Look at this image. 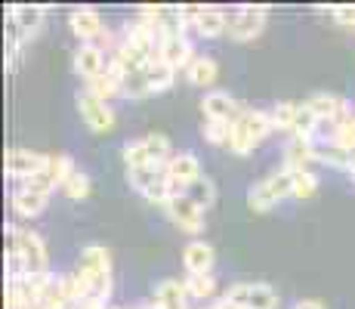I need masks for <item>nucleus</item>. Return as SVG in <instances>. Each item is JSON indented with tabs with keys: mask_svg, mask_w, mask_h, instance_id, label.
<instances>
[{
	"mask_svg": "<svg viewBox=\"0 0 355 309\" xmlns=\"http://www.w3.org/2000/svg\"><path fill=\"white\" fill-rule=\"evenodd\" d=\"M78 300L105 309L112 297V253L102 244H87L78 257V269L71 272Z\"/></svg>",
	"mask_w": 355,
	"mask_h": 309,
	"instance_id": "f257e3e1",
	"label": "nucleus"
},
{
	"mask_svg": "<svg viewBox=\"0 0 355 309\" xmlns=\"http://www.w3.org/2000/svg\"><path fill=\"white\" fill-rule=\"evenodd\" d=\"M272 118L269 112H259V108H241V115L232 124V136H229V152L244 158L250 155L266 136L272 133Z\"/></svg>",
	"mask_w": 355,
	"mask_h": 309,
	"instance_id": "f03ea898",
	"label": "nucleus"
},
{
	"mask_svg": "<svg viewBox=\"0 0 355 309\" xmlns=\"http://www.w3.org/2000/svg\"><path fill=\"white\" fill-rule=\"evenodd\" d=\"M6 251L19 253L25 260V269L28 276H40V272H50V257H46V244L37 232L25 229V226L10 223L6 226Z\"/></svg>",
	"mask_w": 355,
	"mask_h": 309,
	"instance_id": "7ed1b4c3",
	"label": "nucleus"
},
{
	"mask_svg": "<svg viewBox=\"0 0 355 309\" xmlns=\"http://www.w3.org/2000/svg\"><path fill=\"white\" fill-rule=\"evenodd\" d=\"M170 158H173V152H170V140L164 133H148V136H142V140H133L124 146L127 170L167 167Z\"/></svg>",
	"mask_w": 355,
	"mask_h": 309,
	"instance_id": "20e7f679",
	"label": "nucleus"
},
{
	"mask_svg": "<svg viewBox=\"0 0 355 309\" xmlns=\"http://www.w3.org/2000/svg\"><path fill=\"white\" fill-rule=\"evenodd\" d=\"M293 195V174L291 170H275V174H269L266 180H259L250 185L248 192V208L254 210V214H266V210H272L278 201H284V198Z\"/></svg>",
	"mask_w": 355,
	"mask_h": 309,
	"instance_id": "39448f33",
	"label": "nucleus"
},
{
	"mask_svg": "<svg viewBox=\"0 0 355 309\" xmlns=\"http://www.w3.org/2000/svg\"><path fill=\"white\" fill-rule=\"evenodd\" d=\"M266 12L269 6H235V10H226V34L235 44H248V40L259 37V31L266 28Z\"/></svg>",
	"mask_w": 355,
	"mask_h": 309,
	"instance_id": "423d86ee",
	"label": "nucleus"
},
{
	"mask_svg": "<svg viewBox=\"0 0 355 309\" xmlns=\"http://www.w3.org/2000/svg\"><path fill=\"white\" fill-rule=\"evenodd\" d=\"M226 300L241 309H278V294L263 281H238L226 291Z\"/></svg>",
	"mask_w": 355,
	"mask_h": 309,
	"instance_id": "0eeeda50",
	"label": "nucleus"
},
{
	"mask_svg": "<svg viewBox=\"0 0 355 309\" xmlns=\"http://www.w3.org/2000/svg\"><path fill=\"white\" fill-rule=\"evenodd\" d=\"M46 161H50V155H40V152H31V149H6L3 155V170L6 176H12V180H34V176H40L46 170Z\"/></svg>",
	"mask_w": 355,
	"mask_h": 309,
	"instance_id": "6e6552de",
	"label": "nucleus"
},
{
	"mask_svg": "<svg viewBox=\"0 0 355 309\" xmlns=\"http://www.w3.org/2000/svg\"><path fill=\"white\" fill-rule=\"evenodd\" d=\"M164 210H167L170 223H173L180 232H186V235H201L204 232V210L198 208L186 192L170 198V201L164 204Z\"/></svg>",
	"mask_w": 355,
	"mask_h": 309,
	"instance_id": "1a4fd4ad",
	"label": "nucleus"
},
{
	"mask_svg": "<svg viewBox=\"0 0 355 309\" xmlns=\"http://www.w3.org/2000/svg\"><path fill=\"white\" fill-rule=\"evenodd\" d=\"M78 112H80V118H84V124L93 130V133H108V130H114L112 106L96 99L93 93H87V90L78 93Z\"/></svg>",
	"mask_w": 355,
	"mask_h": 309,
	"instance_id": "9d476101",
	"label": "nucleus"
},
{
	"mask_svg": "<svg viewBox=\"0 0 355 309\" xmlns=\"http://www.w3.org/2000/svg\"><path fill=\"white\" fill-rule=\"evenodd\" d=\"M201 161L195 152H180L167 161V180L173 185V195H182L195 180H201Z\"/></svg>",
	"mask_w": 355,
	"mask_h": 309,
	"instance_id": "9b49d317",
	"label": "nucleus"
},
{
	"mask_svg": "<svg viewBox=\"0 0 355 309\" xmlns=\"http://www.w3.org/2000/svg\"><path fill=\"white\" fill-rule=\"evenodd\" d=\"M189 28L201 37H220L226 34V10L220 6H186Z\"/></svg>",
	"mask_w": 355,
	"mask_h": 309,
	"instance_id": "f8f14e48",
	"label": "nucleus"
},
{
	"mask_svg": "<svg viewBox=\"0 0 355 309\" xmlns=\"http://www.w3.org/2000/svg\"><path fill=\"white\" fill-rule=\"evenodd\" d=\"M68 25H71V34L80 44H99V37L105 34V25H102L96 6H74L71 16H68Z\"/></svg>",
	"mask_w": 355,
	"mask_h": 309,
	"instance_id": "ddd939ff",
	"label": "nucleus"
},
{
	"mask_svg": "<svg viewBox=\"0 0 355 309\" xmlns=\"http://www.w3.org/2000/svg\"><path fill=\"white\" fill-rule=\"evenodd\" d=\"M214 263H216V251L210 242L204 238H192L182 247V266L189 276H214Z\"/></svg>",
	"mask_w": 355,
	"mask_h": 309,
	"instance_id": "4468645a",
	"label": "nucleus"
},
{
	"mask_svg": "<svg viewBox=\"0 0 355 309\" xmlns=\"http://www.w3.org/2000/svg\"><path fill=\"white\" fill-rule=\"evenodd\" d=\"M74 72L84 81H93L108 72V53L102 44H78L74 50Z\"/></svg>",
	"mask_w": 355,
	"mask_h": 309,
	"instance_id": "2eb2a0df",
	"label": "nucleus"
},
{
	"mask_svg": "<svg viewBox=\"0 0 355 309\" xmlns=\"http://www.w3.org/2000/svg\"><path fill=\"white\" fill-rule=\"evenodd\" d=\"M44 12H46V6H37V3H12L10 10H6V19L16 25L19 37H22V44H25V40H31L34 34L40 31Z\"/></svg>",
	"mask_w": 355,
	"mask_h": 309,
	"instance_id": "dca6fc26",
	"label": "nucleus"
},
{
	"mask_svg": "<svg viewBox=\"0 0 355 309\" xmlns=\"http://www.w3.org/2000/svg\"><path fill=\"white\" fill-rule=\"evenodd\" d=\"M198 56L192 40L186 37V34H167V37H161V47H158V59H164L167 65H173L176 72L180 68H189L192 65V59Z\"/></svg>",
	"mask_w": 355,
	"mask_h": 309,
	"instance_id": "f3484780",
	"label": "nucleus"
},
{
	"mask_svg": "<svg viewBox=\"0 0 355 309\" xmlns=\"http://www.w3.org/2000/svg\"><path fill=\"white\" fill-rule=\"evenodd\" d=\"M201 112L204 121H235L241 115V106L226 90H207L201 99Z\"/></svg>",
	"mask_w": 355,
	"mask_h": 309,
	"instance_id": "a211bd4d",
	"label": "nucleus"
},
{
	"mask_svg": "<svg viewBox=\"0 0 355 309\" xmlns=\"http://www.w3.org/2000/svg\"><path fill=\"white\" fill-rule=\"evenodd\" d=\"M312 161H315V140L291 136V140L284 142V170L300 174V170H309Z\"/></svg>",
	"mask_w": 355,
	"mask_h": 309,
	"instance_id": "6ab92c4d",
	"label": "nucleus"
},
{
	"mask_svg": "<svg viewBox=\"0 0 355 309\" xmlns=\"http://www.w3.org/2000/svg\"><path fill=\"white\" fill-rule=\"evenodd\" d=\"M306 108H309L318 121H331V124L349 112L346 99L343 96H337V93H312L309 99H306Z\"/></svg>",
	"mask_w": 355,
	"mask_h": 309,
	"instance_id": "aec40b11",
	"label": "nucleus"
},
{
	"mask_svg": "<svg viewBox=\"0 0 355 309\" xmlns=\"http://www.w3.org/2000/svg\"><path fill=\"white\" fill-rule=\"evenodd\" d=\"M10 204H12V210H16L19 217L34 219V217H40L46 210V204H50V195H40V192H31V189H22V185H19V189L12 192Z\"/></svg>",
	"mask_w": 355,
	"mask_h": 309,
	"instance_id": "412c9836",
	"label": "nucleus"
},
{
	"mask_svg": "<svg viewBox=\"0 0 355 309\" xmlns=\"http://www.w3.org/2000/svg\"><path fill=\"white\" fill-rule=\"evenodd\" d=\"M220 78V65L214 56H195L192 65L186 68V81L192 87H214Z\"/></svg>",
	"mask_w": 355,
	"mask_h": 309,
	"instance_id": "4be33fe9",
	"label": "nucleus"
},
{
	"mask_svg": "<svg viewBox=\"0 0 355 309\" xmlns=\"http://www.w3.org/2000/svg\"><path fill=\"white\" fill-rule=\"evenodd\" d=\"M146 78H148V90H152V93H164V90H170V87H173L176 68L167 65L164 59H152L146 65Z\"/></svg>",
	"mask_w": 355,
	"mask_h": 309,
	"instance_id": "5701e85b",
	"label": "nucleus"
},
{
	"mask_svg": "<svg viewBox=\"0 0 355 309\" xmlns=\"http://www.w3.org/2000/svg\"><path fill=\"white\" fill-rule=\"evenodd\" d=\"M315 161H318V164H331V167H343V170H349L352 152H346V149H343V146H337L334 140H322V142L315 140Z\"/></svg>",
	"mask_w": 355,
	"mask_h": 309,
	"instance_id": "b1692460",
	"label": "nucleus"
},
{
	"mask_svg": "<svg viewBox=\"0 0 355 309\" xmlns=\"http://www.w3.org/2000/svg\"><path fill=\"white\" fill-rule=\"evenodd\" d=\"M337 146H343L346 152L355 155V112L349 108V112L343 115V118L334 121V136H331Z\"/></svg>",
	"mask_w": 355,
	"mask_h": 309,
	"instance_id": "393cba45",
	"label": "nucleus"
},
{
	"mask_svg": "<svg viewBox=\"0 0 355 309\" xmlns=\"http://www.w3.org/2000/svg\"><path fill=\"white\" fill-rule=\"evenodd\" d=\"M297 115H300V102L284 99V102H278V106L272 108L269 118H272V127H275V130L293 133V124H297Z\"/></svg>",
	"mask_w": 355,
	"mask_h": 309,
	"instance_id": "a878e982",
	"label": "nucleus"
},
{
	"mask_svg": "<svg viewBox=\"0 0 355 309\" xmlns=\"http://www.w3.org/2000/svg\"><path fill=\"white\" fill-rule=\"evenodd\" d=\"M84 90L93 93V96H96V99H102V102H108L112 96H121V78H114L112 72H105V74H99V78L87 81Z\"/></svg>",
	"mask_w": 355,
	"mask_h": 309,
	"instance_id": "bb28decb",
	"label": "nucleus"
},
{
	"mask_svg": "<svg viewBox=\"0 0 355 309\" xmlns=\"http://www.w3.org/2000/svg\"><path fill=\"white\" fill-rule=\"evenodd\" d=\"M186 195L192 198V201H195L201 210H210V208H214V201H216V185H214V180L201 176V180H195L192 185H189Z\"/></svg>",
	"mask_w": 355,
	"mask_h": 309,
	"instance_id": "cd10ccee",
	"label": "nucleus"
},
{
	"mask_svg": "<svg viewBox=\"0 0 355 309\" xmlns=\"http://www.w3.org/2000/svg\"><path fill=\"white\" fill-rule=\"evenodd\" d=\"M74 170H78V167H74L71 155H50V161H46V170H44V174L50 176L53 183H56V189H62L65 180L74 174Z\"/></svg>",
	"mask_w": 355,
	"mask_h": 309,
	"instance_id": "c85d7f7f",
	"label": "nucleus"
},
{
	"mask_svg": "<svg viewBox=\"0 0 355 309\" xmlns=\"http://www.w3.org/2000/svg\"><path fill=\"white\" fill-rule=\"evenodd\" d=\"M62 192H65V198H71V201H84V198L93 192V183H90V176H87L84 170H74V174L65 180Z\"/></svg>",
	"mask_w": 355,
	"mask_h": 309,
	"instance_id": "c756f323",
	"label": "nucleus"
},
{
	"mask_svg": "<svg viewBox=\"0 0 355 309\" xmlns=\"http://www.w3.org/2000/svg\"><path fill=\"white\" fill-rule=\"evenodd\" d=\"M186 291L192 300H207L216 294V278L214 276H186Z\"/></svg>",
	"mask_w": 355,
	"mask_h": 309,
	"instance_id": "7c9ffc66",
	"label": "nucleus"
},
{
	"mask_svg": "<svg viewBox=\"0 0 355 309\" xmlns=\"http://www.w3.org/2000/svg\"><path fill=\"white\" fill-rule=\"evenodd\" d=\"M318 192V176L312 174V170H300V174H293V195L297 201H309L312 195Z\"/></svg>",
	"mask_w": 355,
	"mask_h": 309,
	"instance_id": "2f4dec72",
	"label": "nucleus"
},
{
	"mask_svg": "<svg viewBox=\"0 0 355 309\" xmlns=\"http://www.w3.org/2000/svg\"><path fill=\"white\" fill-rule=\"evenodd\" d=\"M148 78H146V68L136 74H127L124 81H121V96H127V99H142V96H148Z\"/></svg>",
	"mask_w": 355,
	"mask_h": 309,
	"instance_id": "473e14b6",
	"label": "nucleus"
},
{
	"mask_svg": "<svg viewBox=\"0 0 355 309\" xmlns=\"http://www.w3.org/2000/svg\"><path fill=\"white\" fill-rule=\"evenodd\" d=\"M232 124L235 121H204V140L210 146H229V136H232Z\"/></svg>",
	"mask_w": 355,
	"mask_h": 309,
	"instance_id": "72a5a7b5",
	"label": "nucleus"
},
{
	"mask_svg": "<svg viewBox=\"0 0 355 309\" xmlns=\"http://www.w3.org/2000/svg\"><path fill=\"white\" fill-rule=\"evenodd\" d=\"M318 121L315 115L306 108V102H300V115H297V124H293V133L291 136H303V140H315V130H318Z\"/></svg>",
	"mask_w": 355,
	"mask_h": 309,
	"instance_id": "f704fd0d",
	"label": "nucleus"
},
{
	"mask_svg": "<svg viewBox=\"0 0 355 309\" xmlns=\"http://www.w3.org/2000/svg\"><path fill=\"white\" fill-rule=\"evenodd\" d=\"M331 12H334V19H337V22L352 25V28H355V6H331Z\"/></svg>",
	"mask_w": 355,
	"mask_h": 309,
	"instance_id": "c9c22d12",
	"label": "nucleus"
},
{
	"mask_svg": "<svg viewBox=\"0 0 355 309\" xmlns=\"http://www.w3.org/2000/svg\"><path fill=\"white\" fill-rule=\"evenodd\" d=\"M293 309H324V303L322 300H297V303H293Z\"/></svg>",
	"mask_w": 355,
	"mask_h": 309,
	"instance_id": "e433bc0d",
	"label": "nucleus"
},
{
	"mask_svg": "<svg viewBox=\"0 0 355 309\" xmlns=\"http://www.w3.org/2000/svg\"><path fill=\"white\" fill-rule=\"evenodd\" d=\"M214 309H241V306H235V303H229V300H226V297H223V300H220V303H216Z\"/></svg>",
	"mask_w": 355,
	"mask_h": 309,
	"instance_id": "4c0bfd02",
	"label": "nucleus"
},
{
	"mask_svg": "<svg viewBox=\"0 0 355 309\" xmlns=\"http://www.w3.org/2000/svg\"><path fill=\"white\" fill-rule=\"evenodd\" d=\"M349 176H352V183H355V155H352V164H349Z\"/></svg>",
	"mask_w": 355,
	"mask_h": 309,
	"instance_id": "58836bf2",
	"label": "nucleus"
},
{
	"mask_svg": "<svg viewBox=\"0 0 355 309\" xmlns=\"http://www.w3.org/2000/svg\"><path fill=\"white\" fill-rule=\"evenodd\" d=\"M105 309H118V306H105Z\"/></svg>",
	"mask_w": 355,
	"mask_h": 309,
	"instance_id": "ea45409f",
	"label": "nucleus"
},
{
	"mask_svg": "<svg viewBox=\"0 0 355 309\" xmlns=\"http://www.w3.org/2000/svg\"><path fill=\"white\" fill-rule=\"evenodd\" d=\"M148 306H152V303H148ZM152 309H155V306H152Z\"/></svg>",
	"mask_w": 355,
	"mask_h": 309,
	"instance_id": "a19ab883",
	"label": "nucleus"
},
{
	"mask_svg": "<svg viewBox=\"0 0 355 309\" xmlns=\"http://www.w3.org/2000/svg\"><path fill=\"white\" fill-rule=\"evenodd\" d=\"M210 309H214V306H210Z\"/></svg>",
	"mask_w": 355,
	"mask_h": 309,
	"instance_id": "79ce46f5",
	"label": "nucleus"
}]
</instances>
